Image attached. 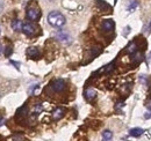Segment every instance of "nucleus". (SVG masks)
I'll return each mask as SVG.
<instances>
[{"mask_svg":"<svg viewBox=\"0 0 151 141\" xmlns=\"http://www.w3.org/2000/svg\"><path fill=\"white\" fill-rule=\"evenodd\" d=\"M48 22L55 28H60L65 24V16L59 12H51L48 15Z\"/></svg>","mask_w":151,"mask_h":141,"instance_id":"nucleus-1","label":"nucleus"},{"mask_svg":"<svg viewBox=\"0 0 151 141\" xmlns=\"http://www.w3.org/2000/svg\"><path fill=\"white\" fill-rule=\"evenodd\" d=\"M41 18V12L37 7H29L27 9V19L30 21H37Z\"/></svg>","mask_w":151,"mask_h":141,"instance_id":"nucleus-2","label":"nucleus"},{"mask_svg":"<svg viewBox=\"0 0 151 141\" xmlns=\"http://www.w3.org/2000/svg\"><path fill=\"white\" fill-rule=\"evenodd\" d=\"M22 31L26 34L27 36H34L37 31V27L34 24V23H23V28H22Z\"/></svg>","mask_w":151,"mask_h":141,"instance_id":"nucleus-3","label":"nucleus"},{"mask_svg":"<svg viewBox=\"0 0 151 141\" xmlns=\"http://www.w3.org/2000/svg\"><path fill=\"white\" fill-rule=\"evenodd\" d=\"M65 86H66V83H65V81L63 79H57V80H55L51 83V88H52L54 91H56V93L63 91L65 89Z\"/></svg>","mask_w":151,"mask_h":141,"instance_id":"nucleus-4","label":"nucleus"},{"mask_svg":"<svg viewBox=\"0 0 151 141\" xmlns=\"http://www.w3.org/2000/svg\"><path fill=\"white\" fill-rule=\"evenodd\" d=\"M114 28H115V23H114L113 20H104V21H102L101 29H102L105 33H111V31H113Z\"/></svg>","mask_w":151,"mask_h":141,"instance_id":"nucleus-5","label":"nucleus"},{"mask_svg":"<svg viewBox=\"0 0 151 141\" xmlns=\"http://www.w3.org/2000/svg\"><path fill=\"white\" fill-rule=\"evenodd\" d=\"M84 95H85V98H86L87 101L92 102L95 97H96V91H95L93 88H87L86 90H85Z\"/></svg>","mask_w":151,"mask_h":141,"instance_id":"nucleus-6","label":"nucleus"},{"mask_svg":"<svg viewBox=\"0 0 151 141\" xmlns=\"http://www.w3.org/2000/svg\"><path fill=\"white\" fill-rule=\"evenodd\" d=\"M27 56L29 58H33V59H38L40 56H41V52L37 48H29L27 50Z\"/></svg>","mask_w":151,"mask_h":141,"instance_id":"nucleus-7","label":"nucleus"},{"mask_svg":"<svg viewBox=\"0 0 151 141\" xmlns=\"http://www.w3.org/2000/svg\"><path fill=\"white\" fill-rule=\"evenodd\" d=\"M57 39H59L60 42H63V43H69L70 41H71V37L69 34H66L65 31H59V33H57Z\"/></svg>","mask_w":151,"mask_h":141,"instance_id":"nucleus-8","label":"nucleus"},{"mask_svg":"<svg viewBox=\"0 0 151 141\" xmlns=\"http://www.w3.org/2000/svg\"><path fill=\"white\" fill-rule=\"evenodd\" d=\"M95 2H96V6L99 7V9L102 11V12H106V11H111L112 9L111 6L106 1H104V0H96Z\"/></svg>","mask_w":151,"mask_h":141,"instance_id":"nucleus-9","label":"nucleus"},{"mask_svg":"<svg viewBox=\"0 0 151 141\" xmlns=\"http://www.w3.org/2000/svg\"><path fill=\"white\" fill-rule=\"evenodd\" d=\"M65 113V110L63 108H57L56 110L52 112V119L54 120H59Z\"/></svg>","mask_w":151,"mask_h":141,"instance_id":"nucleus-10","label":"nucleus"},{"mask_svg":"<svg viewBox=\"0 0 151 141\" xmlns=\"http://www.w3.org/2000/svg\"><path fill=\"white\" fill-rule=\"evenodd\" d=\"M143 133H144V130L141 128V127H135V128H132V130L129 131V134H130L132 137H135V138L141 137Z\"/></svg>","mask_w":151,"mask_h":141,"instance_id":"nucleus-11","label":"nucleus"},{"mask_svg":"<svg viewBox=\"0 0 151 141\" xmlns=\"http://www.w3.org/2000/svg\"><path fill=\"white\" fill-rule=\"evenodd\" d=\"M12 28H13V30H15V31H22V28H23L22 21H21V20H14V21L12 22Z\"/></svg>","mask_w":151,"mask_h":141,"instance_id":"nucleus-12","label":"nucleus"},{"mask_svg":"<svg viewBox=\"0 0 151 141\" xmlns=\"http://www.w3.org/2000/svg\"><path fill=\"white\" fill-rule=\"evenodd\" d=\"M137 51V44H136V42L134 41V42H130V44L127 46V52L128 53H135Z\"/></svg>","mask_w":151,"mask_h":141,"instance_id":"nucleus-13","label":"nucleus"},{"mask_svg":"<svg viewBox=\"0 0 151 141\" xmlns=\"http://www.w3.org/2000/svg\"><path fill=\"white\" fill-rule=\"evenodd\" d=\"M112 138H113V133H112V131L106 130V131L102 133V140L104 141H109Z\"/></svg>","mask_w":151,"mask_h":141,"instance_id":"nucleus-14","label":"nucleus"},{"mask_svg":"<svg viewBox=\"0 0 151 141\" xmlns=\"http://www.w3.org/2000/svg\"><path fill=\"white\" fill-rule=\"evenodd\" d=\"M138 6V2L136 1V0H132V1H129V4H128V7H127V9L132 13V12H134V9L136 8Z\"/></svg>","mask_w":151,"mask_h":141,"instance_id":"nucleus-15","label":"nucleus"},{"mask_svg":"<svg viewBox=\"0 0 151 141\" xmlns=\"http://www.w3.org/2000/svg\"><path fill=\"white\" fill-rule=\"evenodd\" d=\"M12 52H13V49H12V46H7V48L5 49V56H6V57H9Z\"/></svg>","mask_w":151,"mask_h":141,"instance_id":"nucleus-16","label":"nucleus"},{"mask_svg":"<svg viewBox=\"0 0 151 141\" xmlns=\"http://www.w3.org/2000/svg\"><path fill=\"white\" fill-rule=\"evenodd\" d=\"M5 124V119L4 118H0V126H2Z\"/></svg>","mask_w":151,"mask_h":141,"instance_id":"nucleus-17","label":"nucleus"},{"mask_svg":"<svg viewBox=\"0 0 151 141\" xmlns=\"http://www.w3.org/2000/svg\"><path fill=\"white\" fill-rule=\"evenodd\" d=\"M144 117H145V118H148V119H149V118H151V112H149V113H145V116H144Z\"/></svg>","mask_w":151,"mask_h":141,"instance_id":"nucleus-18","label":"nucleus"},{"mask_svg":"<svg viewBox=\"0 0 151 141\" xmlns=\"http://www.w3.org/2000/svg\"><path fill=\"white\" fill-rule=\"evenodd\" d=\"M1 49H2V48H1V45H0V52H1Z\"/></svg>","mask_w":151,"mask_h":141,"instance_id":"nucleus-19","label":"nucleus"},{"mask_svg":"<svg viewBox=\"0 0 151 141\" xmlns=\"http://www.w3.org/2000/svg\"><path fill=\"white\" fill-rule=\"evenodd\" d=\"M0 34H1V29H0Z\"/></svg>","mask_w":151,"mask_h":141,"instance_id":"nucleus-20","label":"nucleus"},{"mask_svg":"<svg viewBox=\"0 0 151 141\" xmlns=\"http://www.w3.org/2000/svg\"><path fill=\"white\" fill-rule=\"evenodd\" d=\"M150 28H151V22H150Z\"/></svg>","mask_w":151,"mask_h":141,"instance_id":"nucleus-21","label":"nucleus"}]
</instances>
